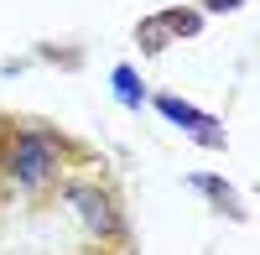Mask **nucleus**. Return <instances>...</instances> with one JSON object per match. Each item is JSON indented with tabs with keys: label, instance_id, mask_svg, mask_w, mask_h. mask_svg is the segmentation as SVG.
I'll list each match as a JSON object with an SVG mask.
<instances>
[{
	"label": "nucleus",
	"instance_id": "obj_1",
	"mask_svg": "<svg viewBox=\"0 0 260 255\" xmlns=\"http://www.w3.org/2000/svg\"><path fill=\"white\" fill-rule=\"evenodd\" d=\"M0 167H6V177H16L21 187L52 182L57 167H62V136L42 131V125H6V131H0Z\"/></svg>",
	"mask_w": 260,
	"mask_h": 255
},
{
	"label": "nucleus",
	"instance_id": "obj_2",
	"mask_svg": "<svg viewBox=\"0 0 260 255\" xmlns=\"http://www.w3.org/2000/svg\"><path fill=\"white\" fill-rule=\"evenodd\" d=\"M73 203H78L83 224H94L99 235H115V229H120V214H115V203L104 193H94V187H73Z\"/></svg>",
	"mask_w": 260,
	"mask_h": 255
}]
</instances>
